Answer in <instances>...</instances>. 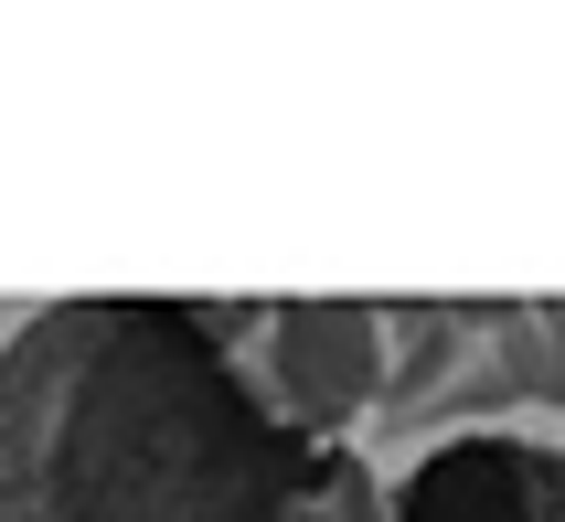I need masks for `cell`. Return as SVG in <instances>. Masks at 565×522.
I'll return each instance as SVG.
<instances>
[{
  "label": "cell",
  "instance_id": "cell-1",
  "mask_svg": "<svg viewBox=\"0 0 565 522\" xmlns=\"http://www.w3.org/2000/svg\"><path fill=\"white\" fill-rule=\"evenodd\" d=\"M0 522H374V480L256 405L224 299H54L0 352Z\"/></svg>",
  "mask_w": 565,
  "mask_h": 522
},
{
  "label": "cell",
  "instance_id": "cell-4",
  "mask_svg": "<svg viewBox=\"0 0 565 522\" xmlns=\"http://www.w3.org/2000/svg\"><path fill=\"white\" fill-rule=\"evenodd\" d=\"M374 522H565V448L544 427H459L427 437Z\"/></svg>",
  "mask_w": 565,
  "mask_h": 522
},
{
  "label": "cell",
  "instance_id": "cell-3",
  "mask_svg": "<svg viewBox=\"0 0 565 522\" xmlns=\"http://www.w3.org/2000/svg\"><path fill=\"white\" fill-rule=\"evenodd\" d=\"M224 341L256 405L310 448H352L384 384V320L374 299H224Z\"/></svg>",
  "mask_w": 565,
  "mask_h": 522
},
{
  "label": "cell",
  "instance_id": "cell-2",
  "mask_svg": "<svg viewBox=\"0 0 565 522\" xmlns=\"http://www.w3.org/2000/svg\"><path fill=\"white\" fill-rule=\"evenodd\" d=\"M384 320V384L363 427L395 448L459 437L470 416L555 405L565 352H555V299H374Z\"/></svg>",
  "mask_w": 565,
  "mask_h": 522
}]
</instances>
